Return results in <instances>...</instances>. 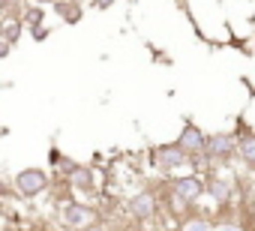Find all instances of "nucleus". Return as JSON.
<instances>
[{"label": "nucleus", "instance_id": "8", "mask_svg": "<svg viewBox=\"0 0 255 231\" xmlns=\"http://www.w3.org/2000/svg\"><path fill=\"white\" fill-rule=\"evenodd\" d=\"M204 183H207V192L213 195L216 204H228L231 195H234V189H237L234 177H207Z\"/></svg>", "mask_w": 255, "mask_h": 231}, {"label": "nucleus", "instance_id": "3", "mask_svg": "<svg viewBox=\"0 0 255 231\" xmlns=\"http://www.w3.org/2000/svg\"><path fill=\"white\" fill-rule=\"evenodd\" d=\"M204 156L207 162L213 165H222V162H231V156H237V135L231 132H216L207 138V147H204Z\"/></svg>", "mask_w": 255, "mask_h": 231}, {"label": "nucleus", "instance_id": "17", "mask_svg": "<svg viewBox=\"0 0 255 231\" xmlns=\"http://www.w3.org/2000/svg\"><path fill=\"white\" fill-rule=\"evenodd\" d=\"M36 3H51V0H36Z\"/></svg>", "mask_w": 255, "mask_h": 231}, {"label": "nucleus", "instance_id": "13", "mask_svg": "<svg viewBox=\"0 0 255 231\" xmlns=\"http://www.w3.org/2000/svg\"><path fill=\"white\" fill-rule=\"evenodd\" d=\"M24 21H27V24H36V21H42V9H30V12L24 15Z\"/></svg>", "mask_w": 255, "mask_h": 231}, {"label": "nucleus", "instance_id": "5", "mask_svg": "<svg viewBox=\"0 0 255 231\" xmlns=\"http://www.w3.org/2000/svg\"><path fill=\"white\" fill-rule=\"evenodd\" d=\"M168 189H171L174 195H180L183 201L195 204V201L204 195L207 183H204V177H198V174H180V177H171V180H168Z\"/></svg>", "mask_w": 255, "mask_h": 231}, {"label": "nucleus", "instance_id": "2", "mask_svg": "<svg viewBox=\"0 0 255 231\" xmlns=\"http://www.w3.org/2000/svg\"><path fill=\"white\" fill-rule=\"evenodd\" d=\"M57 219H60V225H66V228H72V231H84V228H87L90 222H96L99 216H96V210H93L90 204H84V201H63Z\"/></svg>", "mask_w": 255, "mask_h": 231}, {"label": "nucleus", "instance_id": "10", "mask_svg": "<svg viewBox=\"0 0 255 231\" xmlns=\"http://www.w3.org/2000/svg\"><path fill=\"white\" fill-rule=\"evenodd\" d=\"M66 183L78 192H90L93 189V168L90 165H75V171L66 177Z\"/></svg>", "mask_w": 255, "mask_h": 231}, {"label": "nucleus", "instance_id": "1", "mask_svg": "<svg viewBox=\"0 0 255 231\" xmlns=\"http://www.w3.org/2000/svg\"><path fill=\"white\" fill-rule=\"evenodd\" d=\"M12 186H15V192H18L21 198H36V195H42V192L51 186V177H48V171H42V168H21V171L12 177Z\"/></svg>", "mask_w": 255, "mask_h": 231}, {"label": "nucleus", "instance_id": "6", "mask_svg": "<svg viewBox=\"0 0 255 231\" xmlns=\"http://www.w3.org/2000/svg\"><path fill=\"white\" fill-rule=\"evenodd\" d=\"M177 147H180L186 156H204L207 135H204L192 120H186V123H183V129H180V135H177ZM192 162H195V159H192Z\"/></svg>", "mask_w": 255, "mask_h": 231}, {"label": "nucleus", "instance_id": "15", "mask_svg": "<svg viewBox=\"0 0 255 231\" xmlns=\"http://www.w3.org/2000/svg\"><path fill=\"white\" fill-rule=\"evenodd\" d=\"M9 45H12V42H6V39H0V57H6V54H9Z\"/></svg>", "mask_w": 255, "mask_h": 231}, {"label": "nucleus", "instance_id": "14", "mask_svg": "<svg viewBox=\"0 0 255 231\" xmlns=\"http://www.w3.org/2000/svg\"><path fill=\"white\" fill-rule=\"evenodd\" d=\"M213 231H243V228H240L237 222H219V225H216Z\"/></svg>", "mask_w": 255, "mask_h": 231}, {"label": "nucleus", "instance_id": "16", "mask_svg": "<svg viewBox=\"0 0 255 231\" xmlns=\"http://www.w3.org/2000/svg\"><path fill=\"white\" fill-rule=\"evenodd\" d=\"M84 231H105V225H102V222H99V219H96V222H90V225H87V228H84Z\"/></svg>", "mask_w": 255, "mask_h": 231}, {"label": "nucleus", "instance_id": "11", "mask_svg": "<svg viewBox=\"0 0 255 231\" xmlns=\"http://www.w3.org/2000/svg\"><path fill=\"white\" fill-rule=\"evenodd\" d=\"M216 225L207 219V216H186V219H180V228L177 231H213Z\"/></svg>", "mask_w": 255, "mask_h": 231}, {"label": "nucleus", "instance_id": "9", "mask_svg": "<svg viewBox=\"0 0 255 231\" xmlns=\"http://www.w3.org/2000/svg\"><path fill=\"white\" fill-rule=\"evenodd\" d=\"M237 159L249 168H255V132H240L237 135Z\"/></svg>", "mask_w": 255, "mask_h": 231}, {"label": "nucleus", "instance_id": "12", "mask_svg": "<svg viewBox=\"0 0 255 231\" xmlns=\"http://www.w3.org/2000/svg\"><path fill=\"white\" fill-rule=\"evenodd\" d=\"M18 33H21V24H18V21H6V24H3V39H6V42H15Z\"/></svg>", "mask_w": 255, "mask_h": 231}, {"label": "nucleus", "instance_id": "7", "mask_svg": "<svg viewBox=\"0 0 255 231\" xmlns=\"http://www.w3.org/2000/svg\"><path fill=\"white\" fill-rule=\"evenodd\" d=\"M153 162H156L162 171H180V168H186V165L192 162V156H186V153L177 147V141H174V144H159V147L153 150Z\"/></svg>", "mask_w": 255, "mask_h": 231}, {"label": "nucleus", "instance_id": "4", "mask_svg": "<svg viewBox=\"0 0 255 231\" xmlns=\"http://www.w3.org/2000/svg\"><path fill=\"white\" fill-rule=\"evenodd\" d=\"M126 213H129V219L135 222H150L156 213H159V201L150 189H141L129 198V204H126Z\"/></svg>", "mask_w": 255, "mask_h": 231}]
</instances>
